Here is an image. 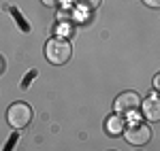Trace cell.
I'll return each mask as SVG.
<instances>
[{"label": "cell", "instance_id": "11", "mask_svg": "<svg viewBox=\"0 0 160 151\" xmlns=\"http://www.w3.org/2000/svg\"><path fill=\"white\" fill-rule=\"evenodd\" d=\"M149 9H160V0H143Z\"/></svg>", "mask_w": 160, "mask_h": 151}, {"label": "cell", "instance_id": "12", "mask_svg": "<svg viewBox=\"0 0 160 151\" xmlns=\"http://www.w3.org/2000/svg\"><path fill=\"white\" fill-rule=\"evenodd\" d=\"M41 2H43V4H47V7H58L62 0H41Z\"/></svg>", "mask_w": 160, "mask_h": 151}, {"label": "cell", "instance_id": "2", "mask_svg": "<svg viewBox=\"0 0 160 151\" xmlns=\"http://www.w3.org/2000/svg\"><path fill=\"white\" fill-rule=\"evenodd\" d=\"M7 121L15 130H24L32 121V109H30V104H26V102H15V104H11L9 111H7Z\"/></svg>", "mask_w": 160, "mask_h": 151}, {"label": "cell", "instance_id": "14", "mask_svg": "<svg viewBox=\"0 0 160 151\" xmlns=\"http://www.w3.org/2000/svg\"><path fill=\"white\" fill-rule=\"evenodd\" d=\"M4 70V62H2V58H0V73Z\"/></svg>", "mask_w": 160, "mask_h": 151}, {"label": "cell", "instance_id": "13", "mask_svg": "<svg viewBox=\"0 0 160 151\" xmlns=\"http://www.w3.org/2000/svg\"><path fill=\"white\" fill-rule=\"evenodd\" d=\"M154 87H156V89L160 92V73H158L156 77H154Z\"/></svg>", "mask_w": 160, "mask_h": 151}, {"label": "cell", "instance_id": "7", "mask_svg": "<svg viewBox=\"0 0 160 151\" xmlns=\"http://www.w3.org/2000/svg\"><path fill=\"white\" fill-rule=\"evenodd\" d=\"M75 4L81 11H94V9H98L100 0H75Z\"/></svg>", "mask_w": 160, "mask_h": 151}, {"label": "cell", "instance_id": "9", "mask_svg": "<svg viewBox=\"0 0 160 151\" xmlns=\"http://www.w3.org/2000/svg\"><path fill=\"white\" fill-rule=\"evenodd\" d=\"M34 77H37V70H30V73H28V75H26V79H24V83H22V87H28V83H30V81H32V79H34Z\"/></svg>", "mask_w": 160, "mask_h": 151}, {"label": "cell", "instance_id": "1", "mask_svg": "<svg viewBox=\"0 0 160 151\" xmlns=\"http://www.w3.org/2000/svg\"><path fill=\"white\" fill-rule=\"evenodd\" d=\"M73 55V45L66 40L64 36H56V38H49L47 45H45V58L47 62L56 64V66H62L71 60Z\"/></svg>", "mask_w": 160, "mask_h": 151}, {"label": "cell", "instance_id": "5", "mask_svg": "<svg viewBox=\"0 0 160 151\" xmlns=\"http://www.w3.org/2000/svg\"><path fill=\"white\" fill-rule=\"evenodd\" d=\"M141 109H143V117L148 121H160V96L156 94H149L145 100L141 102Z\"/></svg>", "mask_w": 160, "mask_h": 151}, {"label": "cell", "instance_id": "3", "mask_svg": "<svg viewBox=\"0 0 160 151\" xmlns=\"http://www.w3.org/2000/svg\"><path fill=\"white\" fill-rule=\"evenodd\" d=\"M124 136L130 145L135 147H143L148 145L152 139V128H148L145 124H130V126L124 128Z\"/></svg>", "mask_w": 160, "mask_h": 151}, {"label": "cell", "instance_id": "10", "mask_svg": "<svg viewBox=\"0 0 160 151\" xmlns=\"http://www.w3.org/2000/svg\"><path fill=\"white\" fill-rule=\"evenodd\" d=\"M15 143H17V134H11L9 140H7V149H4V151H11L13 147H15Z\"/></svg>", "mask_w": 160, "mask_h": 151}, {"label": "cell", "instance_id": "6", "mask_svg": "<svg viewBox=\"0 0 160 151\" xmlns=\"http://www.w3.org/2000/svg\"><path fill=\"white\" fill-rule=\"evenodd\" d=\"M124 119H122V115H113V117H109L107 119V134L109 136H120L124 132Z\"/></svg>", "mask_w": 160, "mask_h": 151}, {"label": "cell", "instance_id": "8", "mask_svg": "<svg viewBox=\"0 0 160 151\" xmlns=\"http://www.w3.org/2000/svg\"><path fill=\"white\" fill-rule=\"evenodd\" d=\"M11 13H13V15H15V17H17V21H19V26H22V30H24V32H28V30H30V26H28V24H26V21H24V17H22V15L17 13V9H15V7H13V9H11Z\"/></svg>", "mask_w": 160, "mask_h": 151}, {"label": "cell", "instance_id": "4", "mask_svg": "<svg viewBox=\"0 0 160 151\" xmlns=\"http://www.w3.org/2000/svg\"><path fill=\"white\" fill-rule=\"evenodd\" d=\"M139 106H141V98H139V94H135V92H124V94H120L115 98V104H113L115 115H130V113H135Z\"/></svg>", "mask_w": 160, "mask_h": 151}]
</instances>
